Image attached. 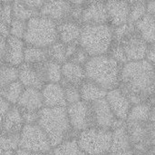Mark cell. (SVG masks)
Instances as JSON below:
<instances>
[{
	"label": "cell",
	"mask_w": 155,
	"mask_h": 155,
	"mask_svg": "<svg viewBox=\"0 0 155 155\" xmlns=\"http://www.w3.org/2000/svg\"><path fill=\"white\" fill-rule=\"evenodd\" d=\"M119 88L133 104L149 103L155 96V71L146 59L122 65Z\"/></svg>",
	"instance_id": "obj_1"
},
{
	"label": "cell",
	"mask_w": 155,
	"mask_h": 155,
	"mask_svg": "<svg viewBox=\"0 0 155 155\" xmlns=\"http://www.w3.org/2000/svg\"><path fill=\"white\" fill-rule=\"evenodd\" d=\"M37 124L48 136L52 147H55L65 140L74 137L66 107H43L38 112Z\"/></svg>",
	"instance_id": "obj_2"
},
{
	"label": "cell",
	"mask_w": 155,
	"mask_h": 155,
	"mask_svg": "<svg viewBox=\"0 0 155 155\" xmlns=\"http://www.w3.org/2000/svg\"><path fill=\"white\" fill-rule=\"evenodd\" d=\"M86 79L106 91L119 87L122 64L109 54L92 56L84 64Z\"/></svg>",
	"instance_id": "obj_3"
},
{
	"label": "cell",
	"mask_w": 155,
	"mask_h": 155,
	"mask_svg": "<svg viewBox=\"0 0 155 155\" xmlns=\"http://www.w3.org/2000/svg\"><path fill=\"white\" fill-rule=\"evenodd\" d=\"M114 41V27L110 24L82 25L78 45L90 57L108 54Z\"/></svg>",
	"instance_id": "obj_4"
},
{
	"label": "cell",
	"mask_w": 155,
	"mask_h": 155,
	"mask_svg": "<svg viewBox=\"0 0 155 155\" xmlns=\"http://www.w3.org/2000/svg\"><path fill=\"white\" fill-rule=\"evenodd\" d=\"M26 45L48 48L58 42L57 24L43 15H37L27 21L24 36Z\"/></svg>",
	"instance_id": "obj_5"
},
{
	"label": "cell",
	"mask_w": 155,
	"mask_h": 155,
	"mask_svg": "<svg viewBox=\"0 0 155 155\" xmlns=\"http://www.w3.org/2000/svg\"><path fill=\"white\" fill-rule=\"evenodd\" d=\"M112 134V130L92 127L77 134L76 141L85 155H106L110 150Z\"/></svg>",
	"instance_id": "obj_6"
},
{
	"label": "cell",
	"mask_w": 155,
	"mask_h": 155,
	"mask_svg": "<svg viewBox=\"0 0 155 155\" xmlns=\"http://www.w3.org/2000/svg\"><path fill=\"white\" fill-rule=\"evenodd\" d=\"M19 149L39 153H50L53 147L46 134L38 124H25L19 141Z\"/></svg>",
	"instance_id": "obj_7"
},
{
	"label": "cell",
	"mask_w": 155,
	"mask_h": 155,
	"mask_svg": "<svg viewBox=\"0 0 155 155\" xmlns=\"http://www.w3.org/2000/svg\"><path fill=\"white\" fill-rule=\"evenodd\" d=\"M66 111L74 132L79 134L80 132L94 127L92 104L80 101L76 104L67 105Z\"/></svg>",
	"instance_id": "obj_8"
},
{
	"label": "cell",
	"mask_w": 155,
	"mask_h": 155,
	"mask_svg": "<svg viewBox=\"0 0 155 155\" xmlns=\"http://www.w3.org/2000/svg\"><path fill=\"white\" fill-rule=\"evenodd\" d=\"M125 128L133 144L134 154H147L153 148L149 123H126Z\"/></svg>",
	"instance_id": "obj_9"
},
{
	"label": "cell",
	"mask_w": 155,
	"mask_h": 155,
	"mask_svg": "<svg viewBox=\"0 0 155 155\" xmlns=\"http://www.w3.org/2000/svg\"><path fill=\"white\" fill-rule=\"evenodd\" d=\"M18 81L23 86L41 90L46 84L45 62L36 64H22L18 68Z\"/></svg>",
	"instance_id": "obj_10"
},
{
	"label": "cell",
	"mask_w": 155,
	"mask_h": 155,
	"mask_svg": "<svg viewBox=\"0 0 155 155\" xmlns=\"http://www.w3.org/2000/svg\"><path fill=\"white\" fill-rule=\"evenodd\" d=\"M126 54L128 62L141 61L146 58L149 45L138 34L136 29L119 42Z\"/></svg>",
	"instance_id": "obj_11"
},
{
	"label": "cell",
	"mask_w": 155,
	"mask_h": 155,
	"mask_svg": "<svg viewBox=\"0 0 155 155\" xmlns=\"http://www.w3.org/2000/svg\"><path fill=\"white\" fill-rule=\"evenodd\" d=\"M92 108L94 127L105 130H114V128L125 124V122L119 121L115 118L105 98L92 103Z\"/></svg>",
	"instance_id": "obj_12"
},
{
	"label": "cell",
	"mask_w": 155,
	"mask_h": 155,
	"mask_svg": "<svg viewBox=\"0 0 155 155\" xmlns=\"http://www.w3.org/2000/svg\"><path fill=\"white\" fill-rule=\"evenodd\" d=\"M105 100L115 118L119 121L126 122L133 104L124 92L119 87L109 90L107 91Z\"/></svg>",
	"instance_id": "obj_13"
},
{
	"label": "cell",
	"mask_w": 155,
	"mask_h": 155,
	"mask_svg": "<svg viewBox=\"0 0 155 155\" xmlns=\"http://www.w3.org/2000/svg\"><path fill=\"white\" fill-rule=\"evenodd\" d=\"M81 25H101L109 24V18L105 2L91 1L84 5Z\"/></svg>",
	"instance_id": "obj_14"
},
{
	"label": "cell",
	"mask_w": 155,
	"mask_h": 155,
	"mask_svg": "<svg viewBox=\"0 0 155 155\" xmlns=\"http://www.w3.org/2000/svg\"><path fill=\"white\" fill-rule=\"evenodd\" d=\"M72 4L68 1H45L39 15L50 18L56 24L71 20Z\"/></svg>",
	"instance_id": "obj_15"
},
{
	"label": "cell",
	"mask_w": 155,
	"mask_h": 155,
	"mask_svg": "<svg viewBox=\"0 0 155 155\" xmlns=\"http://www.w3.org/2000/svg\"><path fill=\"white\" fill-rule=\"evenodd\" d=\"M112 133V142L108 155H135L125 124L114 128Z\"/></svg>",
	"instance_id": "obj_16"
},
{
	"label": "cell",
	"mask_w": 155,
	"mask_h": 155,
	"mask_svg": "<svg viewBox=\"0 0 155 155\" xmlns=\"http://www.w3.org/2000/svg\"><path fill=\"white\" fill-rule=\"evenodd\" d=\"M25 45H26L23 39L9 35L6 38L4 64L18 68L22 64H24V53Z\"/></svg>",
	"instance_id": "obj_17"
},
{
	"label": "cell",
	"mask_w": 155,
	"mask_h": 155,
	"mask_svg": "<svg viewBox=\"0 0 155 155\" xmlns=\"http://www.w3.org/2000/svg\"><path fill=\"white\" fill-rule=\"evenodd\" d=\"M44 107H67L64 90L61 84L46 83L41 89Z\"/></svg>",
	"instance_id": "obj_18"
},
{
	"label": "cell",
	"mask_w": 155,
	"mask_h": 155,
	"mask_svg": "<svg viewBox=\"0 0 155 155\" xmlns=\"http://www.w3.org/2000/svg\"><path fill=\"white\" fill-rule=\"evenodd\" d=\"M109 24L113 27L120 26L128 23L130 2L126 1H108L105 2Z\"/></svg>",
	"instance_id": "obj_19"
},
{
	"label": "cell",
	"mask_w": 155,
	"mask_h": 155,
	"mask_svg": "<svg viewBox=\"0 0 155 155\" xmlns=\"http://www.w3.org/2000/svg\"><path fill=\"white\" fill-rule=\"evenodd\" d=\"M24 125L21 110L16 105H12L2 121L0 133L11 135H20Z\"/></svg>",
	"instance_id": "obj_20"
},
{
	"label": "cell",
	"mask_w": 155,
	"mask_h": 155,
	"mask_svg": "<svg viewBox=\"0 0 155 155\" xmlns=\"http://www.w3.org/2000/svg\"><path fill=\"white\" fill-rule=\"evenodd\" d=\"M82 25L74 20H66L57 24L58 41L64 45L78 44Z\"/></svg>",
	"instance_id": "obj_21"
},
{
	"label": "cell",
	"mask_w": 155,
	"mask_h": 155,
	"mask_svg": "<svg viewBox=\"0 0 155 155\" xmlns=\"http://www.w3.org/2000/svg\"><path fill=\"white\" fill-rule=\"evenodd\" d=\"M21 110L40 111L44 107V102L41 90L35 88L25 87L16 104Z\"/></svg>",
	"instance_id": "obj_22"
},
{
	"label": "cell",
	"mask_w": 155,
	"mask_h": 155,
	"mask_svg": "<svg viewBox=\"0 0 155 155\" xmlns=\"http://www.w3.org/2000/svg\"><path fill=\"white\" fill-rule=\"evenodd\" d=\"M86 79L84 67L71 61L62 64V82L79 87Z\"/></svg>",
	"instance_id": "obj_23"
},
{
	"label": "cell",
	"mask_w": 155,
	"mask_h": 155,
	"mask_svg": "<svg viewBox=\"0 0 155 155\" xmlns=\"http://www.w3.org/2000/svg\"><path fill=\"white\" fill-rule=\"evenodd\" d=\"M79 90L82 101L90 104L104 99L107 94L105 89L88 79H85L82 83V84L79 86Z\"/></svg>",
	"instance_id": "obj_24"
},
{
	"label": "cell",
	"mask_w": 155,
	"mask_h": 155,
	"mask_svg": "<svg viewBox=\"0 0 155 155\" xmlns=\"http://www.w3.org/2000/svg\"><path fill=\"white\" fill-rule=\"evenodd\" d=\"M135 29L149 45H155V16L146 14L135 25Z\"/></svg>",
	"instance_id": "obj_25"
},
{
	"label": "cell",
	"mask_w": 155,
	"mask_h": 155,
	"mask_svg": "<svg viewBox=\"0 0 155 155\" xmlns=\"http://www.w3.org/2000/svg\"><path fill=\"white\" fill-rule=\"evenodd\" d=\"M153 106L149 103H141L133 104L126 123H149L151 121Z\"/></svg>",
	"instance_id": "obj_26"
},
{
	"label": "cell",
	"mask_w": 155,
	"mask_h": 155,
	"mask_svg": "<svg viewBox=\"0 0 155 155\" xmlns=\"http://www.w3.org/2000/svg\"><path fill=\"white\" fill-rule=\"evenodd\" d=\"M49 60L47 48H41L32 45H25L24 53V63L36 64Z\"/></svg>",
	"instance_id": "obj_27"
},
{
	"label": "cell",
	"mask_w": 155,
	"mask_h": 155,
	"mask_svg": "<svg viewBox=\"0 0 155 155\" xmlns=\"http://www.w3.org/2000/svg\"><path fill=\"white\" fill-rule=\"evenodd\" d=\"M50 155H85L80 149L76 137H72L54 147Z\"/></svg>",
	"instance_id": "obj_28"
},
{
	"label": "cell",
	"mask_w": 155,
	"mask_h": 155,
	"mask_svg": "<svg viewBox=\"0 0 155 155\" xmlns=\"http://www.w3.org/2000/svg\"><path fill=\"white\" fill-rule=\"evenodd\" d=\"M25 87L17 80L0 91V96L11 105H16Z\"/></svg>",
	"instance_id": "obj_29"
},
{
	"label": "cell",
	"mask_w": 155,
	"mask_h": 155,
	"mask_svg": "<svg viewBox=\"0 0 155 155\" xmlns=\"http://www.w3.org/2000/svg\"><path fill=\"white\" fill-rule=\"evenodd\" d=\"M12 15L14 19L27 22L31 18L39 15V12L26 6L24 1H14L12 2Z\"/></svg>",
	"instance_id": "obj_30"
},
{
	"label": "cell",
	"mask_w": 155,
	"mask_h": 155,
	"mask_svg": "<svg viewBox=\"0 0 155 155\" xmlns=\"http://www.w3.org/2000/svg\"><path fill=\"white\" fill-rule=\"evenodd\" d=\"M18 80V69L5 64L0 65V91Z\"/></svg>",
	"instance_id": "obj_31"
},
{
	"label": "cell",
	"mask_w": 155,
	"mask_h": 155,
	"mask_svg": "<svg viewBox=\"0 0 155 155\" xmlns=\"http://www.w3.org/2000/svg\"><path fill=\"white\" fill-rule=\"evenodd\" d=\"M45 81L46 83L60 84L62 82V64L48 60L45 62Z\"/></svg>",
	"instance_id": "obj_32"
},
{
	"label": "cell",
	"mask_w": 155,
	"mask_h": 155,
	"mask_svg": "<svg viewBox=\"0 0 155 155\" xmlns=\"http://www.w3.org/2000/svg\"><path fill=\"white\" fill-rule=\"evenodd\" d=\"M146 3L147 2L145 1L130 2V12H129V19H128L129 24L135 25L139 20H141L147 14Z\"/></svg>",
	"instance_id": "obj_33"
},
{
	"label": "cell",
	"mask_w": 155,
	"mask_h": 155,
	"mask_svg": "<svg viewBox=\"0 0 155 155\" xmlns=\"http://www.w3.org/2000/svg\"><path fill=\"white\" fill-rule=\"evenodd\" d=\"M47 50L49 60L56 62L60 64H63L68 61L66 56V45H64L63 43L58 41L48 47Z\"/></svg>",
	"instance_id": "obj_34"
},
{
	"label": "cell",
	"mask_w": 155,
	"mask_h": 155,
	"mask_svg": "<svg viewBox=\"0 0 155 155\" xmlns=\"http://www.w3.org/2000/svg\"><path fill=\"white\" fill-rule=\"evenodd\" d=\"M20 135H11L0 133V148L5 151H17L19 149Z\"/></svg>",
	"instance_id": "obj_35"
},
{
	"label": "cell",
	"mask_w": 155,
	"mask_h": 155,
	"mask_svg": "<svg viewBox=\"0 0 155 155\" xmlns=\"http://www.w3.org/2000/svg\"><path fill=\"white\" fill-rule=\"evenodd\" d=\"M60 84L64 87V95H65V101H66L67 105L74 104H76V103L82 101L79 87L69 84H66L64 82H61Z\"/></svg>",
	"instance_id": "obj_36"
},
{
	"label": "cell",
	"mask_w": 155,
	"mask_h": 155,
	"mask_svg": "<svg viewBox=\"0 0 155 155\" xmlns=\"http://www.w3.org/2000/svg\"><path fill=\"white\" fill-rule=\"evenodd\" d=\"M26 24L27 22L13 18V20L11 21L8 26L9 35L19 38V39H24V36L26 31Z\"/></svg>",
	"instance_id": "obj_37"
},
{
	"label": "cell",
	"mask_w": 155,
	"mask_h": 155,
	"mask_svg": "<svg viewBox=\"0 0 155 155\" xmlns=\"http://www.w3.org/2000/svg\"><path fill=\"white\" fill-rule=\"evenodd\" d=\"M108 54L113 57L116 62H118L120 64H124L128 62V59L126 57V54L121 45L120 43L118 42H114V44L108 53Z\"/></svg>",
	"instance_id": "obj_38"
},
{
	"label": "cell",
	"mask_w": 155,
	"mask_h": 155,
	"mask_svg": "<svg viewBox=\"0 0 155 155\" xmlns=\"http://www.w3.org/2000/svg\"><path fill=\"white\" fill-rule=\"evenodd\" d=\"M134 30H135L134 25H131L129 23L124 24V25H120V26L114 27V42L119 43L124 37H125L127 35L134 32Z\"/></svg>",
	"instance_id": "obj_39"
},
{
	"label": "cell",
	"mask_w": 155,
	"mask_h": 155,
	"mask_svg": "<svg viewBox=\"0 0 155 155\" xmlns=\"http://www.w3.org/2000/svg\"><path fill=\"white\" fill-rule=\"evenodd\" d=\"M12 20V2H2L0 8V21L9 26Z\"/></svg>",
	"instance_id": "obj_40"
},
{
	"label": "cell",
	"mask_w": 155,
	"mask_h": 155,
	"mask_svg": "<svg viewBox=\"0 0 155 155\" xmlns=\"http://www.w3.org/2000/svg\"><path fill=\"white\" fill-rule=\"evenodd\" d=\"M89 58H90L89 54L83 48H81L80 46H78L77 50L75 51V53L74 54V55L71 57V59L69 61H71L73 63H75L77 64H80V65L84 66V64L89 60Z\"/></svg>",
	"instance_id": "obj_41"
},
{
	"label": "cell",
	"mask_w": 155,
	"mask_h": 155,
	"mask_svg": "<svg viewBox=\"0 0 155 155\" xmlns=\"http://www.w3.org/2000/svg\"><path fill=\"white\" fill-rule=\"evenodd\" d=\"M38 112L37 111H29V110H21L24 124H37L38 117H39Z\"/></svg>",
	"instance_id": "obj_42"
},
{
	"label": "cell",
	"mask_w": 155,
	"mask_h": 155,
	"mask_svg": "<svg viewBox=\"0 0 155 155\" xmlns=\"http://www.w3.org/2000/svg\"><path fill=\"white\" fill-rule=\"evenodd\" d=\"M12 105L10 104H8L5 99H3L0 96V126H1V124H2V121H3L5 115L6 114L7 111L9 110V108Z\"/></svg>",
	"instance_id": "obj_43"
},
{
	"label": "cell",
	"mask_w": 155,
	"mask_h": 155,
	"mask_svg": "<svg viewBox=\"0 0 155 155\" xmlns=\"http://www.w3.org/2000/svg\"><path fill=\"white\" fill-rule=\"evenodd\" d=\"M44 2L45 1H39V0H36V1H28V0L24 1V3H25V5L26 6H28L29 8H31L33 10L38 11V12L40 11L41 7L43 6Z\"/></svg>",
	"instance_id": "obj_44"
},
{
	"label": "cell",
	"mask_w": 155,
	"mask_h": 155,
	"mask_svg": "<svg viewBox=\"0 0 155 155\" xmlns=\"http://www.w3.org/2000/svg\"><path fill=\"white\" fill-rule=\"evenodd\" d=\"M148 62H150L151 64H155V45H151L148 47L147 50V54H146V58H145Z\"/></svg>",
	"instance_id": "obj_45"
},
{
	"label": "cell",
	"mask_w": 155,
	"mask_h": 155,
	"mask_svg": "<svg viewBox=\"0 0 155 155\" xmlns=\"http://www.w3.org/2000/svg\"><path fill=\"white\" fill-rule=\"evenodd\" d=\"M5 45H6V38L4 36H0V65L4 64Z\"/></svg>",
	"instance_id": "obj_46"
},
{
	"label": "cell",
	"mask_w": 155,
	"mask_h": 155,
	"mask_svg": "<svg viewBox=\"0 0 155 155\" xmlns=\"http://www.w3.org/2000/svg\"><path fill=\"white\" fill-rule=\"evenodd\" d=\"M78 46H79L78 44H72V45H66V56H67V60L68 61L74 55V54L77 50Z\"/></svg>",
	"instance_id": "obj_47"
},
{
	"label": "cell",
	"mask_w": 155,
	"mask_h": 155,
	"mask_svg": "<svg viewBox=\"0 0 155 155\" xmlns=\"http://www.w3.org/2000/svg\"><path fill=\"white\" fill-rule=\"evenodd\" d=\"M0 36L7 38L9 36V27L7 25L0 21Z\"/></svg>",
	"instance_id": "obj_48"
},
{
	"label": "cell",
	"mask_w": 155,
	"mask_h": 155,
	"mask_svg": "<svg viewBox=\"0 0 155 155\" xmlns=\"http://www.w3.org/2000/svg\"><path fill=\"white\" fill-rule=\"evenodd\" d=\"M150 125V135H151V142L153 148L155 147V123L149 122Z\"/></svg>",
	"instance_id": "obj_49"
},
{
	"label": "cell",
	"mask_w": 155,
	"mask_h": 155,
	"mask_svg": "<svg viewBox=\"0 0 155 155\" xmlns=\"http://www.w3.org/2000/svg\"><path fill=\"white\" fill-rule=\"evenodd\" d=\"M147 14L155 16V1H150L146 3Z\"/></svg>",
	"instance_id": "obj_50"
},
{
	"label": "cell",
	"mask_w": 155,
	"mask_h": 155,
	"mask_svg": "<svg viewBox=\"0 0 155 155\" xmlns=\"http://www.w3.org/2000/svg\"><path fill=\"white\" fill-rule=\"evenodd\" d=\"M15 155H50V153H31V152H26L21 149H18L15 152Z\"/></svg>",
	"instance_id": "obj_51"
},
{
	"label": "cell",
	"mask_w": 155,
	"mask_h": 155,
	"mask_svg": "<svg viewBox=\"0 0 155 155\" xmlns=\"http://www.w3.org/2000/svg\"><path fill=\"white\" fill-rule=\"evenodd\" d=\"M16 151H5L3 152V155H15Z\"/></svg>",
	"instance_id": "obj_52"
},
{
	"label": "cell",
	"mask_w": 155,
	"mask_h": 155,
	"mask_svg": "<svg viewBox=\"0 0 155 155\" xmlns=\"http://www.w3.org/2000/svg\"><path fill=\"white\" fill-rule=\"evenodd\" d=\"M147 155H155V147L152 148V149L148 152Z\"/></svg>",
	"instance_id": "obj_53"
},
{
	"label": "cell",
	"mask_w": 155,
	"mask_h": 155,
	"mask_svg": "<svg viewBox=\"0 0 155 155\" xmlns=\"http://www.w3.org/2000/svg\"><path fill=\"white\" fill-rule=\"evenodd\" d=\"M0 155H3V150L0 148Z\"/></svg>",
	"instance_id": "obj_54"
},
{
	"label": "cell",
	"mask_w": 155,
	"mask_h": 155,
	"mask_svg": "<svg viewBox=\"0 0 155 155\" xmlns=\"http://www.w3.org/2000/svg\"><path fill=\"white\" fill-rule=\"evenodd\" d=\"M1 5H2V2H0V8H1Z\"/></svg>",
	"instance_id": "obj_55"
},
{
	"label": "cell",
	"mask_w": 155,
	"mask_h": 155,
	"mask_svg": "<svg viewBox=\"0 0 155 155\" xmlns=\"http://www.w3.org/2000/svg\"><path fill=\"white\" fill-rule=\"evenodd\" d=\"M153 66H154V71H155V64H153Z\"/></svg>",
	"instance_id": "obj_56"
},
{
	"label": "cell",
	"mask_w": 155,
	"mask_h": 155,
	"mask_svg": "<svg viewBox=\"0 0 155 155\" xmlns=\"http://www.w3.org/2000/svg\"><path fill=\"white\" fill-rule=\"evenodd\" d=\"M106 155H108V154H106Z\"/></svg>",
	"instance_id": "obj_57"
},
{
	"label": "cell",
	"mask_w": 155,
	"mask_h": 155,
	"mask_svg": "<svg viewBox=\"0 0 155 155\" xmlns=\"http://www.w3.org/2000/svg\"><path fill=\"white\" fill-rule=\"evenodd\" d=\"M154 107H155V106H154Z\"/></svg>",
	"instance_id": "obj_58"
}]
</instances>
